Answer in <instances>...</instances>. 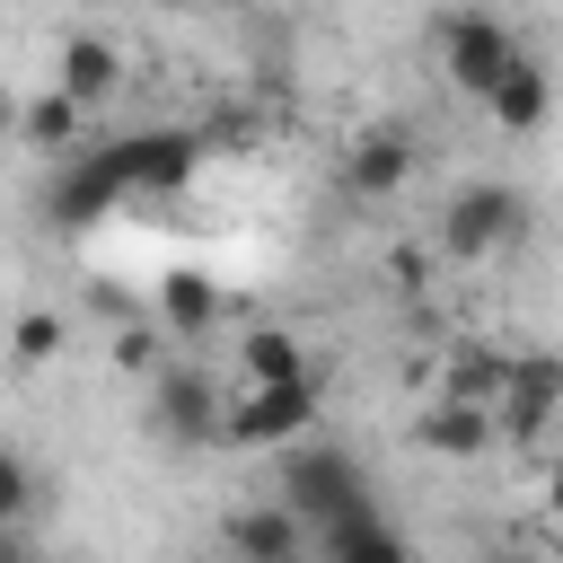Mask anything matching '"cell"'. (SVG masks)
I'll use <instances>...</instances> for the list:
<instances>
[{
    "mask_svg": "<svg viewBox=\"0 0 563 563\" xmlns=\"http://www.w3.org/2000/svg\"><path fill=\"white\" fill-rule=\"evenodd\" d=\"M299 519L264 493V501H238L229 519H220V545H229V563H282V554H299Z\"/></svg>",
    "mask_w": 563,
    "mask_h": 563,
    "instance_id": "8fae6325",
    "label": "cell"
},
{
    "mask_svg": "<svg viewBox=\"0 0 563 563\" xmlns=\"http://www.w3.org/2000/svg\"><path fill=\"white\" fill-rule=\"evenodd\" d=\"M106 361H114V369H132V378H141V369H158V361H167V352H158V325H114Z\"/></svg>",
    "mask_w": 563,
    "mask_h": 563,
    "instance_id": "44dd1931",
    "label": "cell"
},
{
    "mask_svg": "<svg viewBox=\"0 0 563 563\" xmlns=\"http://www.w3.org/2000/svg\"><path fill=\"white\" fill-rule=\"evenodd\" d=\"M220 378L211 361H158L150 369V431L167 449H220Z\"/></svg>",
    "mask_w": 563,
    "mask_h": 563,
    "instance_id": "3957f363",
    "label": "cell"
},
{
    "mask_svg": "<svg viewBox=\"0 0 563 563\" xmlns=\"http://www.w3.org/2000/svg\"><path fill=\"white\" fill-rule=\"evenodd\" d=\"M484 114H493L501 132H537V123L554 114V79L537 70V53H528L519 70H501V79L484 88Z\"/></svg>",
    "mask_w": 563,
    "mask_h": 563,
    "instance_id": "9a60e30c",
    "label": "cell"
},
{
    "mask_svg": "<svg viewBox=\"0 0 563 563\" xmlns=\"http://www.w3.org/2000/svg\"><path fill=\"white\" fill-rule=\"evenodd\" d=\"M282 563H308V554H282Z\"/></svg>",
    "mask_w": 563,
    "mask_h": 563,
    "instance_id": "d4e9b609",
    "label": "cell"
},
{
    "mask_svg": "<svg viewBox=\"0 0 563 563\" xmlns=\"http://www.w3.org/2000/svg\"><path fill=\"white\" fill-rule=\"evenodd\" d=\"M0 141H18V97L0 88Z\"/></svg>",
    "mask_w": 563,
    "mask_h": 563,
    "instance_id": "cb8c5ba5",
    "label": "cell"
},
{
    "mask_svg": "<svg viewBox=\"0 0 563 563\" xmlns=\"http://www.w3.org/2000/svg\"><path fill=\"white\" fill-rule=\"evenodd\" d=\"M220 282L202 273V264H176V273H158V343H211V325H220Z\"/></svg>",
    "mask_w": 563,
    "mask_h": 563,
    "instance_id": "30bf717a",
    "label": "cell"
},
{
    "mask_svg": "<svg viewBox=\"0 0 563 563\" xmlns=\"http://www.w3.org/2000/svg\"><path fill=\"white\" fill-rule=\"evenodd\" d=\"M18 141H35L44 158H70V150H88V114H79L70 97H53V88H44V97H26V106H18Z\"/></svg>",
    "mask_w": 563,
    "mask_h": 563,
    "instance_id": "e0dca14e",
    "label": "cell"
},
{
    "mask_svg": "<svg viewBox=\"0 0 563 563\" xmlns=\"http://www.w3.org/2000/svg\"><path fill=\"white\" fill-rule=\"evenodd\" d=\"M123 202V185H114V167H106V141H88V150H70V167H62V185H53V220H97V211H114Z\"/></svg>",
    "mask_w": 563,
    "mask_h": 563,
    "instance_id": "4fadbf2b",
    "label": "cell"
},
{
    "mask_svg": "<svg viewBox=\"0 0 563 563\" xmlns=\"http://www.w3.org/2000/svg\"><path fill=\"white\" fill-rule=\"evenodd\" d=\"M484 563H545V554H537V545H493Z\"/></svg>",
    "mask_w": 563,
    "mask_h": 563,
    "instance_id": "603a6c76",
    "label": "cell"
},
{
    "mask_svg": "<svg viewBox=\"0 0 563 563\" xmlns=\"http://www.w3.org/2000/svg\"><path fill=\"white\" fill-rule=\"evenodd\" d=\"M26 510H35V466H26V449L0 440V528H26Z\"/></svg>",
    "mask_w": 563,
    "mask_h": 563,
    "instance_id": "ffe728a7",
    "label": "cell"
},
{
    "mask_svg": "<svg viewBox=\"0 0 563 563\" xmlns=\"http://www.w3.org/2000/svg\"><path fill=\"white\" fill-rule=\"evenodd\" d=\"M554 396H563V369L545 352H510V387L493 405V440H519V449H545L554 431Z\"/></svg>",
    "mask_w": 563,
    "mask_h": 563,
    "instance_id": "52a82bcc",
    "label": "cell"
},
{
    "mask_svg": "<svg viewBox=\"0 0 563 563\" xmlns=\"http://www.w3.org/2000/svg\"><path fill=\"white\" fill-rule=\"evenodd\" d=\"M238 369H246V387L308 378V343H299L290 325H246V343H238Z\"/></svg>",
    "mask_w": 563,
    "mask_h": 563,
    "instance_id": "ac0fdd59",
    "label": "cell"
},
{
    "mask_svg": "<svg viewBox=\"0 0 563 563\" xmlns=\"http://www.w3.org/2000/svg\"><path fill=\"white\" fill-rule=\"evenodd\" d=\"M528 62V44H519V26L510 18H493V9H449L440 18V70L466 88V97H484L501 70H519Z\"/></svg>",
    "mask_w": 563,
    "mask_h": 563,
    "instance_id": "5b68a950",
    "label": "cell"
},
{
    "mask_svg": "<svg viewBox=\"0 0 563 563\" xmlns=\"http://www.w3.org/2000/svg\"><path fill=\"white\" fill-rule=\"evenodd\" d=\"M413 449H431V457H493L501 440H493V413H475V405H449V396H431L422 413H413Z\"/></svg>",
    "mask_w": 563,
    "mask_h": 563,
    "instance_id": "7c38bea8",
    "label": "cell"
},
{
    "mask_svg": "<svg viewBox=\"0 0 563 563\" xmlns=\"http://www.w3.org/2000/svg\"><path fill=\"white\" fill-rule=\"evenodd\" d=\"M405 185H413V132H396V123L352 132V150H343V194L387 202V194H405Z\"/></svg>",
    "mask_w": 563,
    "mask_h": 563,
    "instance_id": "9c48e42d",
    "label": "cell"
},
{
    "mask_svg": "<svg viewBox=\"0 0 563 563\" xmlns=\"http://www.w3.org/2000/svg\"><path fill=\"white\" fill-rule=\"evenodd\" d=\"M317 537H325V563H413V545L387 528L378 501L352 510V519H334V528H317Z\"/></svg>",
    "mask_w": 563,
    "mask_h": 563,
    "instance_id": "2e32d148",
    "label": "cell"
},
{
    "mask_svg": "<svg viewBox=\"0 0 563 563\" xmlns=\"http://www.w3.org/2000/svg\"><path fill=\"white\" fill-rule=\"evenodd\" d=\"M519 238H528V194L501 185V176L457 185L449 211H440V255H457V264H493V255H510Z\"/></svg>",
    "mask_w": 563,
    "mask_h": 563,
    "instance_id": "7a4b0ae2",
    "label": "cell"
},
{
    "mask_svg": "<svg viewBox=\"0 0 563 563\" xmlns=\"http://www.w3.org/2000/svg\"><path fill=\"white\" fill-rule=\"evenodd\" d=\"M0 563H35V545H26V528H0Z\"/></svg>",
    "mask_w": 563,
    "mask_h": 563,
    "instance_id": "7402d4cb",
    "label": "cell"
},
{
    "mask_svg": "<svg viewBox=\"0 0 563 563\" xmlns=\"http://www.w3.org/2000/svg\"><path fill=\"white\" fill-rule=\"evenodd\" d=\"M194 158H202L194 132H123V141H106V167H114L123 202H132V194H185Z\"/></svg>",
    "mask_w": 563,
    "mask_h": 563,
    "instance_id": "8992f818",
    "label": "cell"
},
{
    "mask_svg": "<svg viewBox=\"0 0 563 563\" xmlns=\"http://www.w3.org/2000/svg\"><path fill=\"white\" fill-rule=\"evenodd\" d=\"M62 334H70V325H62L53 308H26V317L9 325V361H18V369H44V361L62 352Z\"/></svg>",
    "mask_w": 563,
    "mask_h": 563,
    "instance_id": "d6986e66",
    "label": "cell"
},
{
    "mask_svg": "<svg viewBox=\"0 0 563 563\" xmlns=\"http://www.w3.org/2000/svg\"><path fill=\"white\" fill-rule=\"evenodd\" d=\"M123 44L114 35H97V26H79V35H62V53H53V97H70L79 114L88 106H106L114 88H123Z\"/></svg>",
    "mask_w": 563,
    "mask_h": 563,
    "instance_id": "ba28073f",
    "label": "cell"
},
{
    "mask_svg": "<svg viewBox=\"0 0 563 563\" xmlns=\"http://www.w3.org/2000/svg\"><path fill=\"white\" fill-rule=\"evenodd\" d=\"M501 387H510V352H493V343H457V352L440 361V396H449V405L493 413V405H501Z\"/></svg>",
    "mask_w": 563,
    "mask_h": 563,
    "instance_id": "5bb4252c",
    "label": "cell"
},
{
    "mask_svg": "<svg viewBox=\"0 0 563 563\" xmlns=\"http://www.w3.org/2000/svg\"><path fill=\"white\" fill-rule=\"evenodd\" d=\"M273 501H282L299 528H334V519L369 510L378 493H369V466H361L352 449H334V440H290L282 466H273Z\"/></svg>",
    "mask_w": 563,
    "mask_h": 563,
    "instance_id": "6da1fadb",
    "label": "cell"
},
{
    "mask_svg": "<svg viewBox=\"0 0 563 563\" xmlns=\"http://www.w3.org/2000/svg\"><path fill=\"white\" fill-rule=\"evenodd\" d=\"M308 422H317V378L238 387V396L220 405V440H229V449H264V457H282L290 440H308Z\"/></svg>",
    "mask_w": 563,
    "mask_h": 563,
    "instance_id": "277c9868",
    "label": "cell"
}]
</instances>
